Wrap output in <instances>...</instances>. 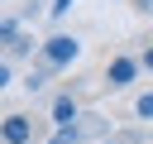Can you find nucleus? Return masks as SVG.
<instances>
[{
  "label": "nucleus",
  "instance_id": "obj_8",
  "mask_svg": "<svg viewBox=\"0 0 153 144\" xmlns=\"http://www.w3.org/2000/svg\"><path fill=\"white\" fill-rule=\"evenodd\" d=\"M5 82H10V67H5V62H0V86H5Z\"/></svg>",
  "mask_w": 153,
  "mask_h": 144
},
{
  "label": "nucleus",
  "instance_id": "obj_2",
  "mask_svg": "<svg viewBox=\"0 0 153 144\" xmlns=\"http://www.w3.org/2000/svg\"><path fill=\"white\" fill-rule=\"evenodd\" d=\"M29 134H33V125H29L24 115H10V120H5V130H0V139H5V144H29Z\"/></svg>",
  "mask_w": 153,
  "mask_h": 144
},
{
  "label": "nucleus",
  "instance_id": "obj_6",
  "mask_svg": "<svg viewBox=\"0 0 153 144\" xmlns=\"http://www.w3.org/2000/svg\"><path fill=\"white\" fill-rule=\"evenodd\" d=\"M139 115H143V120H153V91H148V96H139Z\"/></svg>",
  "mask_w": 153,
  "mask_h": 144
},
{
  "label": "nucleus",
  "instance_id": "obj_5",
  "mask_svg": "<svg viewBox=\"0 0 153 144\" xmlns=\"http://www.w3.org/2000/svg\"><path fill=\"white\" fill-rule=\"evenodd\" d=\"M72 139H76V125H72V130H57V134H53L48 144H72Z\"/></svg>",
  "mask_w": 153,
  "mask_h": 144
},
{
  "label": "nucleus",
  "instance_id": "obj_7",
  "mask_svg": "<svg viewBox=\"0 0 153 144\" xmlns=\"http://www.w3.org/2000/svg\"><path fill=\"white\" fill-rule=\"evenodd\" d=\"M67 10H72V0H57V5H53V14H67Z\"/></svg>",
  "mask_w": 153,
  "mask_h": 144
},
{
  "label": "nucleus",
  "instance_id": "obj_1",
  "mask_svg": "<svg viewBox=\"0 0 153 144\" xmlns=\"http://www.w3.org/2000/svg\"><path fill=\"white\" fill-rule=\"evenodd\" d=\"M81 53V43L76 38H67V34H57V38H48L43 43V58H48V67H62V62H72Z\"/></svg>",
  "mask_w": 153,
  "mask_h": 144
},
{
  "label": "nucleus",
  "instance_id": "obj_10",
  "mask_svg": "<svg viewBox=\"0 0 153 144\" xmlns=\"http://www.w3.org/2000/svg\"><path fill=\"white\" fill-rule=\"evenodd\" d=\"M134 5H143V10H148V5H153V0H134Z\"/></svg>",
  "mask_w": 153,
  "mask_h": 144
},
{
  "label": "nucleus",
  "instance_id": "obj_4",
  "mask_svg": "<svg viewBox=\"0 0 153 144\" xmlns=\"http://www.w3.org/2000/svg\"><path fill=\"white\" fill-rule=\"evenodd\" d=\"M134 72H139V62H134V58H115V62H110V86H124Z\"/></svg>",
  "mask_w": 153,
  "mask_h": 144
},
{
  "label": "nucleus",
  "instance_id": "obj_3",
  "mask_svg": "<svg viewBox=\"0 0 153 144\" xmlns=\"http://www.w3.org/2000/svg\"><path fill=\"white\" fill-rule=\"evenodd\" d=\"M53 120H57V130H72V120H76V101H72V96H57V101H53Z\"/></svg>",
  "mask_w": 153,
  "mask_h": 144
},
{
  "label": "nucleus",
  "instance_id": "obj_9",
  "mask_svg": "<svg viewBox=\"0 0 153 144\" xmlns=\"http://www.w3.org/2000/svg\"><path fill=\"white\" fill-rule=\"evenodd\" d=\"M143 67H153V48H148V53H143Z\"/></svg>",
  "mask_w": 153,
  "mask_h": 144
}]
</instances>
